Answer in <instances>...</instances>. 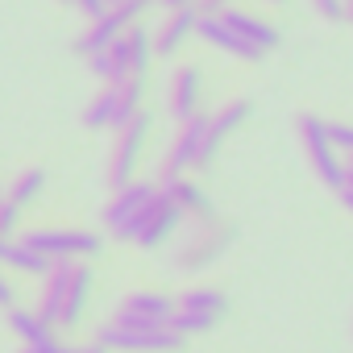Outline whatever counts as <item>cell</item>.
<instances>
[{"mask_svg": "<svg viewBox=\"0 0 353 353\" xmlns=\"http://www.w3.org/2000/svg\"><path fill=\"white\" fill-rule=\"evenodd\" d=\"M295 133H299V145H303V154H307V162L316 170V179L341 196L345 192V162H341V154L328 141V121H320L316 112H299L295 117Z\"/></svg>", "mask_w": 353, "mask_h": 353, "instance_id": "obj_1", "label": "cell"}, {"mask_svg": "<svg viewBox=\"0 0 353 353\" xmlns=\"http://www.w3.org/2000/svg\"><path fill=\"white\" fill-rule=\"evenodd\" d=\"M30 254L46 258V262H75V258H96L104 250V241L88 229H38L21 241Z\"/></svg>", "mask_w": 353, "mask_h": 353, "instance_id": "obj_2", "label": "cell"}, {"mask_svg": "<svg viewBox=\"0 0 353 353\" xmlns=\"http://www.w3.org/2000/svg\"><path fill=\"white\" fill-rule=\"evenodd\" d=\"M233 241H237V225H229V221H204V225L196 229V237H192L179 254H174V266L188 270V274H200V270L212 266Z\"/></svg>", "mask_w": 353, "mask_h": 353, "instance_id": "obj_3", "label": "cell"}, {"mask_svg": "<svg viewBox=\"0 0 353 353\" xmlns=\"http://www.w3.org/2000/svg\"><path fill=\"white\" fill-rule=\"evenodd\" d=\"M150 5H154V0H125V5H117V9H104V13L88 26V34L75 42V50L88 54V59L100 54V50H108V46H112V42H117V38H121V34L141 17Z\"/></svg>", "mask_w": 353, "mask_h": 353, "instance_id": "obj_4", "label": "cell"}, {"mask_svg": "<svg viewBox=\"0 0 353 353\" xmlns=\"http://www.w3.org/2000/svg\"><path fill=\"white\" fill-rule=\"evenodd\" d=\"M204 133H208V112H196L192 121L179 125L174 133L162 166H158V183H170V179H183L188 170H196V158H200V145H204Z\"/></svg>", "mask_w": 353, "mask_h": 353, "instance_id": "obj_5", "label": "cell"}, {"mask_svg": "<svg viewBox=\"0 0 353 353\" xmlns=\"http://www.w3.org/2000/svg\"><path fill=\"white\" fill-rule=\"evenodd\" d=\"M150 137V112H137L121 133H117V145H112V162H108V188L121 192L133 183L137 174V158H141V145Z\"/></svg>", "mask_w": 353, "mask_h": 353, "instance_id": "obj_6", "label": "cell"}, {"mask_svg": "<svg viewBox=\"0 0 353 353\" xmlns=\"http://www.w3.org/2000/svg\"><path fill=\"white\" fill-rule=\"evenodd\" d=\"M96 345L117 349V353H179V349H183V336H174L170 328H150V332H141V328L100 324Z\"/></svg>", "mask_w": 353, "mask_h": 353, "instance_id": "obj_7", "label": "cell"}, {"mask_svg": "<svg viewBox=\"0 0 353 353\" xmlns=\"http://www.w3.org/2000/svg\"><path fill=\"white\" fill-rule=\"evenodd\" d=\"M154 196H158L154 183H129V188L112 192V200L104 204V225H108V233H112L117 241H133V225H137V216L145 212V204H150Z\"/></svg>", "mask_w": 353, "mask_h": 353, "instance_id": "obj_8", "label": "cell"}, {"mask_svg": "<svg viewBox=\"0 0 353 353\" xmlns=\"http://www.w3.org/2000/svg\"><path fill=\"white\" fill-rule=\"evenodd\" d=\"M170 316H174V303H170L166 295H154V291H133V295L117 307V316H112L108 324L150 332V328H166V320H170Z\"/></svg>", "mask_w": 353, "mask_h": 353, "instance_id": "obj_9", "label": "cell"}, {"mask_svg": "<svg viewBox=\"0 0 353 353\" xmlns=\"http://www.w3.org/2000/svg\"><path fill=\"white\" fill-rule=\"evenodd\" d=\"M183 225V212L170 204V196H154L150 204H145V212L137 216V225H133V241L141 245V250H158L174 229Z\"/></svg>", "mask_w": 353, "mask_h": 353, "instance_id": "obj_10", "label": "cell"}, {"mask_svg": "<svg viewBox=\"0 0 353 353\" xmlns=\"http://www.w3.org/2000/svg\"><path fill=\"white\" fill-rule=\"evenodd\" d=\"M250 112H254V104L250 100H229L216 117H208V133H204V145H200V158H196V170L200 166H208L216 154H221V145H225V137L233 133V129H241L245 121H250Z\"/></svg>", "mask_w": 353, "mask_h": 353, "instance_id": "obj_11", "label": "cell"}, {"mask_svg": "<svg viewBox=\"0 0 353 353\" xmlns=\"http://www.w3.org/2000/svg\"><path fill=\"white\" fill-rule=\"evenodd\" d=\"M200 96H204L200 67H179V71L170 75V83H166V108H170V117L179 121V125L200 112Z\"/></svg>", "mask_w": 353, "mask_h": 353, "instance_id": "obj_12", "label": "cell"}, {"mask_svg": "<svg viewBox=\"0 0 353 353\" xmlns=\"http://www.w3.org/2000/svg\"><path fill=\"white\" fill-rule=\"evenodd\" d=\"M108 54L117 59V67H121L125 75H145L150 63H154V38H150L141 26H129V30L108 46Z\"/></svg>", "mask_w": 353, "mask_h": 353, "instance_id": "obj_13", "label": "cell"}, {"mask_svg": "<svg viewBox=\"0 0 353 353\" xmlns=\"http://www.w3.org/2000/svg\"><path fill=\"white\" fill-rule=\"evenodd\" d=\"M158 192L170 196L174 208H179L183 216H196L200 225H204V221H216V208H212L208 192H204L196 179H188V174H183V179H170V183H158Z\"/></svg>", "mask_w": 353, "mask_h": 353, "instance_id": "obj_14", "label": "cell"}, {"mask_svg": "<svg viewBox=\"0 0 353 353\" xmlns=\"http://www.w3.org/2000/svg\"><path fill=\"white\" fill-rule=\"evenodd\" d=\"M221 21L241 38V42H250L258 54H266V50H274L279 46V30L270 26V21H262L258 13H241V9H225L221 13Z\"/></svg>", "mask_w": 353, "mask_h": 353, "instance_id": "obj_15", "label": "cell"}, {"mask_svg": "<svg viewBox=\"0 0 353 353\" xmlns=\"http://www.w3.org/2000/svg\"><path fill=\"white\" fill-rule=\"evenodd\" d=\"M196 34H200L208 46H216V50L233 54V59H245V63H258V59H262V54H258L250 42H241V38H237L221 17H204V13H200V17H196Z\"/></svg>", "mask_w": 353, "mask_h": 353, "instance_id": "obj_16", "label": "cell"}, {"mask_svg": "<svg viewBox=\"0 0 353 353\" xmlns=\"http://www.w3.org/2000/svg\"><path fill=\"white\" fill-rule=\"evenodd\" d=\"M67 283H71V262H50V270L42 274V299H38V316L46 324H59L63 299H67Z\"/></svg>", "mask_w": 353, "mask_h": 353, "instance_id": "obj_17", "label": "cell"}, {"mask_svg": "<svg viewBox=\"0 0 353 353\" xmlns=\"http://www.w3.org/2000/svg\"><path fill=\"white\" fill-rule=\"evenodd\" d=\"M196 9H179V13H166V21L154 34V54H174L192 34H196Z\"/></svg>", "mask_w": 353, "mask_h": 353, "instance_id": "obj_18", "label": "cell"}, {"mask_svg": "<svg viewBox=\"0 0 353 353\" xmlns=\"http://www.w3.org/2000/svg\"><path fill=\"white\" fill-rule=\"evenodd\" d=\"M92 270L88 266H79V262H71V283H67V299H63V316H59V324H67V328H75L79 320H83V307H88V295H92Z\"/></svg>", "mask_w": 353, "mask_h": 353, "instance_id": "obj_19", "label": "cell"}, {"mask_svg": "<svg viewBox=\"0 0 353 353\" xmlns=\"http://www.w3.org/2000/svg\"><path fill=\"white\" fill-rule=\"evenodd\" d=\"M0 266H9V270H21V274H38V279L50 270V262H46V258L30 254L21 241H9V237H0Z\"/></svg>", "mask_w": 353, "mask_h": 353, "instance_id": "obj_20", "label": "cell"}, {"mask_svg": "<svg viewBox=\"0 0 353 353\" xmlns=\"http://www.w3.org/2000/svg\"><path fill=\"white\" fill-rule=\"evenodd\" d=\"M179 312H200V316H225L229 312V299H225V291H216V287H192L183 299H179Z\"/></svg>", "mask_w": 353, "mask_h": 353, "instance_id": "obj_21", "label": "cell"}, {"mask_svg": "<svg viewBox=\"0 0 353 353\" xmlns=\"http://www.w3.org/2000/svg\"><path fill=\"white\" fill-rule=\"evenodd\" d=\"M9 328H13L26 345H42V341H50V324H46L38 312H26V307H9Z\"/></svg>", "mask_w": 353, "mask_h": 353, "instance_id": "obj_22", "label": "cell"}, {"mask_svg": "<svg viewBox=\"0 0 353 353\" xmlns=\"http://www.w3.org/2000/svg\"><path fill=\"white\" fill-rule=\"evenodd\" d=\"M42 188H46V170L42 166H30V170H21L17 174V183L9 188V204H17V208H26V204H34L38 196H42Z\"/></svg>", "mask_w": 353, "mask_h": 353, "instance_id": "obj_23", "label": "cell"}, {"mask_svg": "<svg viewBox=\"0 0 353 353\" xmlns=\"http://www.w3.org/2000/svg\"><path fill=\"white\" fill-rule=\"evenodd\" d=\"M117 117V88H100V96L83 108V125L88 129H112Z\"/></svg>", "mask_w": 353, "mask_h": 353, "instance_id": "obj_24", "label": "cell"}, {"mask_svg": "<svg viewBox=\"0 0 353 353\" xmlns=\"http://www.w3.org/2000/svg\"><path fill=\"white\" fill-rule=\"evenodd\" d=\"M166 328L174 332V336H196V332H208V328H216V316H200V312H179L174 307V316L166 320Z\"/></svg>", "mask_w": 353, "mask_h": 353, "instance_id": "obj_25", "label": "cell"}, {"mask_svg": "<svg viewBox=\"0 0 353 353\" xmlns=\"http://www.w3.org/2000/svg\"><path fill=\"white\" fill-rule=\"evenodd\" d=\"M88 67H92V75H96V79H104V88H117V83H125V79H129V75L117 67V59H112L108 50L92 54V59H88Z\"/></svg>", "mask_w": 353, "mask_h": 353, "instance_id": "obj_26", "label": "cell"}, {"mask_svg": "<svg viewBox=\"0 0 353 353\" xmlns=\"http://www.w3.org/2000/svg\"><path fill=\"white\" fill-rule=\"evenodd\" d=\"M21 353H108L104 345H59V341H42V345H26Z\"/></svg>", "mask_w": 353, "mask_h": 353, "instance_id": "obj_27", "label": "cell"}, {"mask_svg": "<svg viewBox=\"0 0 353 353\" xmlns=\"http://www.w3.org/2000/svg\"><path fill=\"white\" fill-rule=\"evenodd\" d=\"M328 141L336 154H349L353 158V125H328Z\"/></svg>", "mask_w": 353, "mask_h": 353, "instance_id": "obj_28", "label": "cell"}, {"mask_svg": "<svg viewBox=\"0 0 353 353\" xmlns=\"http://www.w3.org/2000/svg\"><path fill=\"white\" fill-rule=\"evenodd\" d=\"M312 9L324 21H345V5H341V0H312Z\"/></svg>", "mask_w": 353, "mask_h": 353, "instance_id": "obj_29", "label": "cell"}, {"mask_svg": "<svg viewBox=\"0 0 353 353\" xmlns=\"http://www.w3.org/2000/svg\"><path fill=\"white\" fill-rule=\"evenodd\" d=\"M17 216H21V208L5 200V208H0V237H9V233L17 229Z\"/></svg>", "mask_w": 353, "mask_h": 353, "instance_id": "obj_30", "label": "cell"}, {"mask_svg": "<svg viewBox=\"0 0 353 353\" xmlns=\"http://www.w3.org/2000/svg\"><path fill=\"white\" fill-rule=\"evenodd\" d=\"M0 307H5V312H9V307H17V287H13L5 274H0Z\"/></svg>", "mask_w": 353, "mask_h": 353, "instance_id": "obj_31", "label": "cell"}, {"mask_svg": "<svg viewBox=\"0 0 353 353\" xmlns=\"http://www.w3.org/2000/svg\"><path fill=\"white\" fill-rule=\"evenodd\" d=\"M71 5H75V9H79L83 17H92V21H96V17H100L104 9H108V5H104V0H71Z\"/></svg>", "mask_w": 353, "mask_h": 353, "instance_id": "obj_32", "label": "cell"}, {"mask_svg": "<svg viewBox=\"0 0 353 353\" xmlns=\"http://www.w3.org/2000/svg\"><path fill=\"white\" fill-rule=\"evenodd\" d=\"M341 204H345V208H349V212H353V192H349V188H345V192H341Z\"/></svg>", "mask_w": 353, "mask_h": 353, "instance_id": "obj_33", "label": "cell"}, {"mask_svg": "<svg viewBox=\"0 0 353 353\" xmlns=\"http://www.w3.org/2000/svg\"><path fill=\"white\" fill-rule=\"evenodd\" d=\"M341 5H345V21H353V0H341Z\"/></svg>", "mask_w": 353, "mask_h": 353, "instance_id": "obj_34", "label": "cell"}, {"mask_svg": "<svg viewBox=\"0 0 353 353\" xmlns=\"http://www.w3.org/2000/svg\"><path fill=\"white\" fill-rule=\"evenodd\" d=\"M345 188L353 192V170H349V166H345Z\"/></svg>", "mask_w": 353, "mask_h": 353, "instance_id": "obj_35", "label": "cell"}, {"mask_svg": "<svg viewBox=\"0 0 353 353\" xmlns=\"http://www.w3.org/2000/svg\"><path fill=\"white\" fill-rule=\"evenodd\" d=\"M104 5H108V9H117V5H125V0H104Z\"/></svg>", "mask_w": 353, "mask_h": 353, "instance_id": "obj_36", "label": "cell"}, {"mask_svg": "<svg viewBox=\"0 0 353 353\" xmlns=\"http://www.w3.org/2000/svg\"><path fill=\"white\" fill-rule=\"evenodd\" d=\"M0 208H5V192H0Z\"/></svg>", "mask_w": 353, "mask_h": 353, "instance_id": "obj_37", "label": "cell"}, {"mask_svg": "<svg viewBox=\"0 0 353 353\" xmlns=\"http://www.w3.org/2000/svg\"><path fill=\"white\" fill-rule=\"evenodd\" d=\"M270 5H287V0H270Z\"/></svg>", "mask_w": 353, "mask_h": 353, "instance_id": "obj_38", "label": "cell"}, {"mask_svg": "<svg viewBox=\"0 0 353 353\" xmlns=\"http://www.w3.org/2000/svg\"><path fill=\"white\" fill-rule=\"evenodd\" d=\"M349 170H353V158H349Z\"/></svg>", "mask_w": 353, "mask_h": 353, "instance_id": "obj_39", "label": "cell"}, {"mask_svg": "<svg viewBox=\"0 0 353 353\" xmlns=\"http://www.w3.org/2000/svg\"><path fill=\"white\" fill-rule=\"evenodd\" d=\"M63 5H71V0H63Z\"/></svg>", "mask_w": 353, "mask_h": 353, "instance_id": "obj_40", "label": "cell"}]
</instances>
